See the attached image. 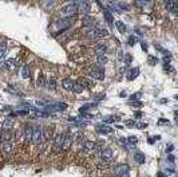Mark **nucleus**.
<instances>
[{"instance_id": "obj_1", "label": "nucleus", "mask_w": 178, "mask_h": 177, "mask_svg": "<svg viewBox=\"0 0 178 177\" xmlns=\"http://www.w3.org/2000/svg\"><path fill=\"white\" fill-rule=\"evenodd\" d=\"M78 11V1H72V3H68L62 8V14L67 15V16H72L75 15V12Z\"/></svg>"}, {"instance_id": "obj_2", "label": "nucleus", "mask_w": 178, "mask_h": 177, "mask_svg": "<svg viewBox=\"0 0 178 177\" xmlns=\"http://www.w3.org/2000/svg\"><path fill=\"white\" fill-rule=\"evenodd\" d=\"M43 141V136H42V129L36 128L32 130V137H31V142L35 144V145H39Z\"/></svg>"}, {"instance_id": "obj_3", "label": "nucleus", "mask_w": 178, "mask_h": 177, "mask_svg": "<svg viewBox=\"0 0 178 177\" xmlns=\"http://www.w3.org/2000/svg\"><path fill=\"white\" fill-rule=\"evenodd\" d=\"M74 19H75V15H72V16H67V17H64V19H60V20L58 22V26L60 30H67L68 27L72 24Z\"/></svg>"}, {"instance_id": "obj_4", "label": "nucleus", "mask_w": 178, "mask_h": 177, "mask_svg": "<svg viewBox=\"0 0 178 177\" xmlns=\"http://www.w3.org/2000/svg\"><path fill=\"white\" fill-rule=\"evenodd\" d=\"M90 77H91L93 79L103 81V79H105V70H103V69H96V67H94V69H91V71H90Z\"/></svg>"}, {"instance_id": "obj_5", "label": "nucleus", "mask_w": 178, "mask_h": 177, "mask_svg": "<svg viewBox=\"0 0 178 177\" xmlns=\"http://www.w3.org/2000/svg\"><path fill=\"white\" fill-rule=\"evenodd\" d=\"M64 137H66V134H64V133H60V134H58V136L55 137V139H54V152H59L62 149Z\"/></svg>"}, {"instance_id": "obj_6", "label": "nucleus", "mask_w": 178, "mask_h": 177, "mask_svg": "<svg viewBox=\"0 0 178 177\" xmlns=\"http://www.w3.org/2000/svg\"><path fill=\"white\" fill-rule=\"evenodd\" d=\"M113 157H114V152H113V149H103L102 152H100V158H102V161H105V163H110L111 160H113Z\"/></svg>"}, {"instance_id": "obj_7", "label": "nucleus", "mask_w": 178, "mask_h": 177, "mask_svg": "<svg viewBox=\"0 0 178 177\" xmlns=\"http://www.w3.org/2000/svg\"><path fill=\"white\" fill-rule=\"evenodd\" d=\"M128 165L127 164H117V165L114 166V173L117 174V176H121V174L123 173H128Z\"/></svg>"}, {"instance_id": "obj_8", "label": "nucleus", "mask_w": 178, "mask_h": 177, "mask_svg": "<svg viewBox=\"0 0 178 177\" xmlns=\"http://www.w3.org/2000/svg\"><path fill=\"white\" fill-rule=\"evenodd\" d=\"M78 9L83 14H88L91 11V4L88 1H78Z\"/></svg>"}, {"instance_id": "obj_9", "label": "nucleus", "mask_w": 178, "mask_h": 177, "mask_svg": "<svg viewBox=\"0 0 178 177\" xmlns=\"http://www.w3.org/2000/svg\"><path fill=\"white\" fill-rule=\"evenodd\" d=\"M94 50H95L96 56H99V55H105L106 50H107V46H106V44H103V43H99V44H96V46L94 47Z\"/></svg>"}, {"instance_id": "obj_10", "label": "nucleus", "mask_w": 178, "mask_h": 177, "mask_svg": "<svg viewBox=\"0 0 178 177\" xmlns=\"http://www.w3.org/2000/svg\"><path fill=\"white\" fill-rule=\"evenodd\" d=\"M78 82H79V83H80V85H82V86H83V89H85V86L87 87V89H93V87H94V85H95V83H94V81H93V79H87V78H80Z\"/></svg>"}, {"instance_id": "obj_11", "label": "nucleus", "mask_w": 178, "mask_h": 177, "mask_svg": "<svg viewBox=\"0 0 178 177\" xmlns=\"http://www.w3.org/2000/svg\"><path fill=\"white\" fill-rule=\"evenodd\" d=\"M94 34H95L96 38H106V36L110 35V32L106 28H96V30H94Z\"/></svg>"}, {"instance_id": "obj_12", "label": "nucleus", "mask_w": 178, "mask_h": 177, "mask_svg": "<svg viewBox=\"0 0 178 177\" xmlns=\"http://www.w3.org/2000/svg\"><path fill=\"white\" fill-rule=\"evenodd\" d=\"M32 130H34V129H32L31 126H24L23 128V138L26 139V141H31Z\"/></svg>"}, {"instance_id": "obj_13", "label": "nucleus", "mask_w": 178, "mask_h": 177, "mask_svg": "<svg viewBox=\"0 0 178 177\" xmlns=\"http://www.w3.org/2000/svg\"><path fill=\"white\" fill-rule=\"evenodd\" d=\"M0 148H1L3 153L9 154V153L12 152V144H11V142H7V141H3V142L0 144Z\"/></svg>"}, {"instance_id": "obj_14", "label": "nucleus", "mask_w": 178, "mask_h": 177, "mask_svg": "<svg viewBox=\"0 0 178 177\" xmlns=\"http://www.w3.org/2000/svg\"><path fill=\"white\" fill-rule=\"evenodd\" d=\"M14 125H15V119L14 118H7L6 121L3 122V126H1V128H3V130H11Z\"/></svg>"}, {"instance_id": "obj_15", "label": "nucleus", "mask_w": 178, "mask_h": 177, "mask_svg": "<svg viewBox=\"0 0 178 177\" xmlns=\"http://www.w3.org/2000/svg\"><path fill=\"white\" fill-rule=\"evenodd\" d=\"M62 86L66 89V90H72V86H74V81L71 78H64L62 81Z\"/></svg>"}, {"instance_id": "obj_16", "label": "nucleus", "mask_w": 178, "mask_h": 177, "mask_svg": "<svg viewBox=\"0 0 178 177\" xmlns=\"http://www.w3.org/2000/svg\"><path fill=\"white\" fill-rule=\"evenodd\" d=\"M94 149H95V142H94V141H85V142H83V150H85L86 153L94 150Z\"/></svg>"}, {"instance_id": "obj_17", "label": "nucleus", "mask_w": 178, "mask_h": 177, "mask_svg": "<svg viewBox=\"0 0 178 177\" xmlns=\"http://www.w3.org/2000/svg\"><path fill=\"white\" fill-rule=\"evenodd\" d=\"M71 142H72V137L66 136L64 137V141H63V145H62V149L63 150H68L71 148Z\"/></svg>"}, {"instance_id": "obj_18", "label": "nucleus", "mask_w": 178, "mask_h": 177, "mask_svg": "<svg viewBox=\"0 0 178 177\" xmlns=\"http://www.w3.org/2000/svg\"><path fill=\"white\" fill-rule=\"evenodd\" d=\"M11 138H12V134H11V131H9V130H3V131H1V142H3V141L9 142Z\"/></svg>"}, {"instance_id": "obj_19", "label": "nucleus", "mask_w": 178, "mask_h": 177, "mask_svg": "<svg viewBox=\"0 0 178 177\" xmlns=\"http://www.w3.org/2000/svg\"><path fill=\"white\" fill-rule=\"evenodd\" d=\"M134 158H135V161H137L138 164H143V163H145V160H146V158H145V154L141 153V152H137V153L134 154Z\"/></svg>"}, {"instance_id": "obj_20", "label": "nucleus", "mask_w": 178, "mask_h": 177, "mask_svg": "<svg viewBox=\"0 0 178 177\" xmlns=\"http://www.w3.org/2000/svg\"><path fill=\"white\" fill-rule=\"evenodd\" d=\"M42 136H43V139H48L51 136V129L50 126H46V128L42 129Z\"/></svg>"}, {"instance_id": "obj_21", "label": "nucleus", "mask_w": 178, "mask_h": 177, "mask_svg": "<svg viewBox=\"0 0 178 177\" xmlns=\"http://www.w3.org/2000/svg\"><path fill=\"white\" fill-rule=\"evenodd\" d=\"M138 73H139V69L130 70V73H128V75H127V79H128V81H133L134 78H137V77H138Z\"/></svg>"}, {"instance_id": "obj_22", "label": "nucleus", "mask_w": 178, "mask_h": 177, "mask_svg": "<svg viewBox=\"0 0 178 177\" xmlns=\"http://www.w3.org/2000/svg\"><path fill=\"white\" fill-rule=\"evenodd\" d=\"M102 11H103V15H105V17H106V20H107L108 23L111 24V23H113V20H114V17H113V15H111L110 12H108V9H107V8H103Z\"/></svg>"}, {"instance_id": "obj_23", "label": "nucleus", "mask_w": 178, "mask_h": 177, "mask_svg": "<svg viewBox=\"0 0 178 177\" xmlns=\"http://www.w3.org/2000/svg\"><path fill=\"white\" fill-rule=\"evenodd\" d=\"M72 91H74V93H82V91H83V86L79 83V82H74Z\"/></svg>"}, {"instance_id": "obj_24", "label": "nucleus", "mask_w": 178, "mask_h": 177, "mask_svg": "<svg viewBox=\"0 0 178 177\" xmlns=\"http://www.w3.org/2000/svg\"><path fill=\"white\" fill-rule=\"evenodd\" d=\"M36 86L40 87V89H43V87L46 86V79H44L43 75H39V77H38V81H36Z\"/></svg>"}, {"instance_id": "obj_25", "label": "nucleus", "mask_w": 178, "mask_h": 177, "mask_svg": "<svg viewBox=\"0 0 178 177\" xmlns=\"http://www.w3.org/2000/svg\"><path fill=\"white\" fill-rule=\"evenodd\" d=\"M96 62H98L99 66H105V64L107 63V58H106L105 55H99V56H96Z\"/></svg>"}, {"instance_id": "obj_26", "label": "nucleus", "mask_w": 178, "mask_h": 177, "mask_svg": "<svg viewBox=\"0 0 178 177\" xmlns=\"http://www.w3.org/2000/svg\"><path fill=\"white\" fill-rule=\"evenodd\" d=\"M50 109H55V110H66V109H67V105L62 102V103H56L55 106H50Z\"/></svg>"}, {"instance_id": "obj_27", "label": "nucleus", "mask_w": 178, "mask_h": 177, "mask_svg": "<svg viewBox=\"0 0 178 177\" xmlns=\"http://www.w3.org/2000/svg\"><path fill=\"white\" fill-rule=\"evenodd\" d=\"M115 27H117V28H118V31H119V32H122V34L126 31V26H125V24H123L121 20H117V22H115Z\"/></svg>"}, {"instance_id": "obj_28", "label": "nucleus", "mask_w": 178, "mask_h": 177, "mask_svg": "<svg viewBox=\"0 0 178 177\" xmlns=\"http://www.w3.org/2000/svg\"><path fill=\"white\" fill-rule=\"evenodd\" d=\"M94 20H95V19H94L93 16H86L85 20H83V24H85V26H93Z\"/></svg>"}, {"instance_id": "obj_29", "label": "nucleus", "mask_w": 178, "mask_h": 177, "mask_svg": "<svg viewBox=\"0 0 178 177\" xmlns=\"http://www.w3.org/2000/svg\"><path fill=\"white\" fill-rule=\"evenodd\" d=\"M29 73H31V70L28 69V66H24L23 70H22V77H23V78H28Z\"/></svg>"}, {"instance_id": "obj_30", "label": "nucleus", "mask_w": 178, "mask_h": 177, "mask_svg": "<svg viewBox=\"0 0 178 177\" xmlns=\"http://www.w3.org/2000/svg\"><path fill=\"white\" fill-rule=\"evenodd\" d=\"M6 52H7V44L1 43V44H0V59L6 55Z\"/></svg>"}, {"instance_id": "obj_31", "label": "nucleus", "mask_w": 178, "mask_h": 177, "mask_svg": "<svg viewBox=\"0 0 178 177\" xmlns=\"http://www.w3.org/2000/svg\"><path fill=\"white\" fill-rule=\"evenodd\" d=\"M75 139L78 141L79 144H80V142H85V136H83V133H78V134H76Z\"/></svg>"}, {"instance_id": "obj_32", "label": "nucleus", "mask_w": 178, "mask_h": 177, "mask_svg": "<svg viewBox=\"0 0 178 177\" xmlns=\"http://www.w3.org/2000/svg\"><path fill=\"white\" fill-rule=\"evenodd\" d=\"M108 168H110V163H105V161L98 165V169H100V170H102V169H108Z\"/></svg>"}, {"instance_id": "obj_33", "label": "nucleus", "mask_w": 178, "mask_h": 177, "mask_svg": "<svg viewBox=\"0 0 178 177\" xmlns=\"http://www.w3.org/2000/svg\"><path fill=\"white\" fill-rule=\"evenodd\" d=\"M43 6L48 7V8H52L54 6H56V1H43Z\"/></svg>"}, {"instance_id": "obj_34", "label": "nucleus", "mask_w": 178, "mask_h": 177, "mask_svg": "<svg viewBox=\"0 0 178 177\" xmlns=\"http://www.w3.org/2000/svg\"><path fill=\"white\" fill-rule=\"evenodd\" d=\"M128 142L133 144V145H135V144L138 142V138L135 136H131V137H128Z\"/></svg>"}, {"instance_id": "obj_35", "label": "nucleus", "mask_w": 178, "mask_h": 177, "mask_svg": "<svg viewBox=\"0 0 178 177\" xmlns=\"http://www.w3.org/2000/svg\"><path fill=\"white\" fill-rule=\"evenodd\" d=\"M131 55H128V54H127V55H125V58H123V61H125V64H130V63H131Z\"/></svg>"}, {"instance_id": "obj_36", "label": "nucleus", "mask_w": 178, "mask_h": 177, "mask_svg": "<svg viewBox=\"0 0 178 177\" xmlns=\"http://www.w3.org/2000/svg\"><path fill=\"white\" fill-rule=\"evenodd\" d=\"M157 58H154V56H149V63L151 64V66H154V64H157Z\"/></svg>"}, {"instance_id": "obj_37", "label": "nucleus", "mask_w": 178, "mask_h": 177, "mask_svg": "<svg viewBox=\"0 0 178 177\" xmlns=\"http://www.w3.org/2000/svg\"><path fill=\"white\" fill-rule=\"evenodd\" d=\"M135 40H137V39H135V36H130V38H128V44H130V46H134Z\"/></svg>"}, {"instance_id": "obj_38", "label": "nucleus", "mask_w": 178, "mask_h": 177, "mask_svg": "<svg viewBox=\"0 0 178 177\" xmlns=\"http://www.w3.org/2000/svg\"><path fill=\"white\" fill-rule=\"evenodd\" d=\"M147 4V1H135V6L137 7H145Z\"/></svg>"}, {"instance_id": "obj_39", "label": "nucleus", "mask_w": 178, "mask_h": 177, "mask_svg": "<svg viewBox=\"0 0 178 177\" xmlns=\"http://www.w3.org/2000/svg\"><path fill=\"white\" fill-rule=\"evenodd\" d=\"M99 130L102 131V133H110L111 129H110V128H107V126H103V128H102V129H99Z\"/></svg>"}, {"instance_id": "obj_40", "label": "nucleus", "mask_w": 178, "mask_h": 177, "mask_svg": "<svg viewBox=\"0 0 178 177\" xmlns=\"http://www.w3.org/2000/svg\"><path fill=\"white\" fill-rule=\"evenodd\" d=\"M48 87H50L51 90H55V82H54V81H50V83H48Z\"/></svg>"}, {"instance_id": "obj_41", "label": "nucleus", "mask_w": 178, "mask_h": 177, "mask_svg": "<svg viewBox=\"0 0 178 177\" xmlns=\"http://www.w3.org/2000/svg\"><path fill=\"white\" fill-rule=\"evenodd\" d=\"M164 124H167V125H169V121H167V119H159V121H158V125H164Z\"/></svg>"}, {"instance_id": "obj_42", "label": "nucleus", "mask_w": 178, "mask_h": 177, "mask_svg": "<svg viewBox=\"0 0 178 177\" xmlns=\"http://www.w3.org/2000/svg\"><path fill=\"white\" fill-rule=\"evenodd\" d=\"M125 124H126L127 126H134V125H135V122H134V121H130V119H128V121H126Z\"/></svg>"}, {"instance_id": "obj_43", "label": "nucleus", "mask_w": 178, "mask_h": 177, "mask_svg": "<svg viewBox=\"0 0 178 177\" xmlns=\"http://www.w3.org/2000/svg\"><path fill=\"white\" fill-rule=\"evenodd\" d=\"M118 6H119L121 7V8H123V9H125V11H127V6H126V4H123V3H118Z\"/></svg>"}, {"instance_id": "obj_44", "label": "nucleus", "mask_w": 178, "mask_h": 177, "mask_svg": "<svg viewBox=\"0 0 178 177\" xmlns=\"http://www.w3.org/2000/svg\"><path fill=\"white\" fill-rule=\"evenodd\" d=\"M118 58L123 59V51H122V50H119V51H118Z\"/></svg>"}, {"instance_id": "obj_45", "label": "nucleus", "mask_w": 178, "mask_h": 177, "mask_svg": "<svg viewBox=\"0 0 178 177\" xmlns=\"http://www.w3.org/2000/svg\"><path fill=\"white\" fill-rule=\"evenodd\" d=\"M173 149H174V146L169 145V146H167V149H166V152H169V153H170V152H173Z\"/></svg>"}, {"instance_id": "obj_46", "label": "nucleus", "mask_w": 178, "mask_h": 177, "mask_svg": "<svg viewBox=\"0 0 178 177\" xmlns=\"http://www.w3.org/2000/svg\"><path fill=\"white\" fill-rule=\"evenodd\" d=\"M167 160L170 161V163H174V156H169V158Z\"/></svg>"}, {"instance_id": "obj_47", "label": "nucleus", "mask_w": 178, "mask_h": 177, "mask_svg": "<svg viewBox=\"0 0 178 177\" xmlns=\"http://www.w3.org/2000/svg\"><path fill=\"white\" fill-rule=\"evenodd\" d=\"M137 98H139V94H134V95L131 97V99H137Z\"/></svg>"}, {"instance_id": "obj_48", "label": "nucleus", "mask_w": 178, "mask_h": 177, "mask_svg": "<svg viewBox=\"0 0 178 177\" xmlns=\"http://www.w3.org/2000/svg\"><path fill=\"white\" fill-rule=\"evenodd\" d=\"M157 177H165V174H164V173H162V172H159V173H158V174H157Z\"/></svg>"}, {"instance_id": "obj_49", "label": "nucleus", "mask_w": 178, "mask_h": 177, "mask_svg": "<svg viewBox=\"0 0 178 177\" xmlns=\"http://www.w3.org/2000/svg\"><path fill=\"white\" fill-rule=\"evenodd\" d=\"M167 173H174V169H166Z\"/></svg>"}, {"instance_id": "obj_50", "label": "nucleus", "mask_w": 178, "mask_h": 177, "mask_svg": "<svg viewBox=\"0 0 178 177\" xmlns=\"http://www.w3.org/2000/svg\"><path fill=\"white\" fill-rule=\"evenodd\" d=\"M119 177H130V176H128V173H123V174H121Z\"/></svg>"}, {"instance_id": "obj_51", "label": "nucleus", "mask_w": 178, "mask_h": 177, "mask_svg": "<svg viewBox=\"0 0 178 177\" xmlns=\"http://www.w3.org/2000/svg\"><path fill=\"white\" fill-rule=\"evenodd\" d=\"M139 126H141V129H145V128H146V126H147V125H145V124H141V125H139Z\"/></svg>"}, {"instance_id": "obj_52", "label": "nucleus", "mask_w": 178, "mask_h": 177, "mask_svg": "<svg viewBox=\"0 0 178 177\" xmlns=\"http://www.w3.org/2000/svg\"><path fill=\"white\" fill-rule=\"evenodd\" d=\"M0 144H1V131H0Z\"/></svg>"}]
</instances>
